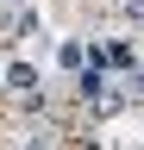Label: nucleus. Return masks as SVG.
<instances>
[{"label":"nucleus","instance_id":"nucleus-5","mask_svg":"<svg viewBox=\"0 0 144 150\" xmlns=\"http://www.w3.org/2000/svg\"><path fill=\"white\" fill-rule=\"evenodd\" d=\"M119 19L125 25H144V0H119Z\"/></svg>","mask_w":144,"mask_h":150},{"label":"nucleus","instance_id":"nucleus-6","mask_svg":"<svg viewBox=\"0 0 144 150\" xmlns=\"http://www.w3.org/2000/svg\"><path fill=\"white\" fill-rule=\"evenodd\" d=\"M75 150H100V138H94V131H82V144H75Z\"/></svg>","mask_w":144,"mask_h":150},{"label":"nucleus","instance_id":"nucleus-4","mask_svg":"<svg viewBox=\"0 0 144 150\" xmlns=\"http://www.w3.org/2000/svg\"><path fill=\"white\" fill-rule=\"evenodd\" d=\"M57 63H63V69H69V75H82V69H88V63H94V44H82V38H69V44H63V50H57Z\"/></svg>","mask_w":144,"mask_h":150},{"label":"nucleus","instance_id":"nucleus-1","mask_svg":"<svg viewBox=\"0 0 144 150\" xmlns=\"http://www.w3.org/2000/svg\"><path fill=\"white\" fill-rule=\"evenodd\" d=\"M0 88H6V100H19L25 112H38V106H44V81H38V69H31V63H6Z\"/></svg>","mask_w":144,"mask_h":150},{"label":"nucleus","instance_id":"nucleus-3","mask_svg":"<svg viewBox=\"0 0 144 150\" xmlns=\"http://www.w3.org/2000/svg\"><path fill=\"white\" fill-rule=\"evenodd\" d=\"M38 25H44L38 6H13L6 19H0V38H38Z\"/></svg>","mask_w":144,"mask_h":150},{"label":"nucleus","instance_id":"nucleus-7","mask_svg":"<svg viewBox=\"0 0 144 150\" xmlns=\"http://www.w3.org/2000/svg\"><path fill=\"white\" fill-rule=\"evenodd\" d=\"M38 150H44V144H38Z\"/></svg>","mask_w":144,"mask_h":150},{"label":"nucleus","instance_id":"nucleus-2","mask_svg":"<svg viewBox=\"0 0 144 150\" xmlns=\"http://www.w3.org/2000/svg\"><path fill=\"white\" fill-rule=\"evenodd\" d=\"M94 63L106 75H132L138 69V44H132V38H106V44H94Z\"/></svg>","mask_w":144,"mask_h":150}]
</instances>
